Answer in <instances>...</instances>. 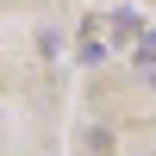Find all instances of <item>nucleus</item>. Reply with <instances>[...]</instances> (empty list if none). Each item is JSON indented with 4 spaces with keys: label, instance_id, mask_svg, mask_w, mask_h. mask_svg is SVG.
Here are the masks:
<instances>
[{
    "label": "nucleus",
    "instance_id": "nucleus-1",
    "mask_svg": "<svg viewBox=\"0 0 156 156\" xmlns=\"http://www.w3.org/2000/svg\"><path fill=\"white\" fill-rule=\"evenodd\" d=\"M137 81H156V31H144V37H137Z\"/></svg>",
    "mask_w": 156,
    "mask_h": 156
},
{
    "label": "nucleus",
    "instance_id": "nucleus-2",
    "mask_svg": "<svg viewBox=\"0 0 156 156\" xmlns=\"http://www.w3.org/2000/svg\"><path fill=\"white\" fill-rule=\"evenodd\" d=\"M100 56H106V44H100L94 31H81V62H100Z\"/></svg>",
    "mask_w": 156,
    "mask_h": 156
}]
</instances>
